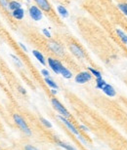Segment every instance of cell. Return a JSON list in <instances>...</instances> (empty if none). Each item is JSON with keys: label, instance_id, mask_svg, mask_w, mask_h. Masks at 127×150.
I'll return each instance as SVG.
<instances>
[{"label": "cell", "instance_id": "6da1fadb", "mask_svg": "<svg viewBox=\"0 0 127 150\" xmlns=\"http://www.w3.org/2000/svg\"><path fill=\"white\" fill-rule=\"evenodd\" d=\"M14 120H15V122H16V124L19 126V128L24 132V133H25L26 134H28V136H31V131L29 130V126L26 125V122L19 115V114H15V115H14Z\"/></svg>", "mask_w": 127, "mask_h": 150}, {"label": "cell", "instance_id": "7a4b0ae2", "mask_svg": "<svg viewBox=\"0 0 127 150\" xmlns=\"http://www.w3.org/2000/svg\"><path fill=\"white\" fill-rule=\"evenodd\" d=\"M52 105H53L54 108L57 110V111H58L60 114H61L62 116L66 117V118L69 117L68 111L65 108V106H63V104L60 103L58 100H57V98H52Z\"/></svg>", "mask_w": 127, "mask_h": 150}, {"label": "cell", "instance_id": "3957f363", "mask_svg": "<svg viewBox=\"0 0 127 150\" xmlns=\"http://www.w3.org/2000/svg\"><path fill=\"white\" fill-rule=\"evenodd\" d=\"M29 16L33 21H40L42 19V11L40 10V8H38L37 6H31L29 8Z\"/></svg>", "mask_w": 127, "mask_h": 150}, {"label": "cell", "instance_id": "277c9868", "mask_svg": "<svg viewBox=\"0 0 127 150\" xmlns=\"http://www.w3.org/2000/svg\"><path fill=\"white\" fill-rule=\"evenodd\" d=\"M92 75L89 72H86V71H83V72L78 73L76 76H75V82L78 84H84L88 81L91 80Z\"/></svg>", "mask_w": 127, "mask_h": 150}, {"label": "cell", "instance_id": "5b68a950", "mask_svg": "<svg viewBox=\"0 0 127 150\" xmlns=\"http://www.w3.org/2000/svg\"><path fill=\"white\" fill-rule=\"evenodd\" d=\"M58 118H59L60 120H61V121L63 123V124L66 125V127L68 128V130L71 131L72 134H74L75 136H77V137H78V136H80V134H79V132H78V131L76 130V128H75L74 126L72 125L71 123L69 122L68 119H66V117H63V116H62V115H59V116H58Z\"/></svg>", "mask_w": 127, "mask_h": 150}, {"label": "cell", "instance_id": "8992f818", "mask_svg": "<svg viewBox=\"0 0 127 150\" xmlns=\"http://www.w3.org/2000/svg\"><path fill=\"white\" fill-rule=\"evenodd\" d=\"M48 64H49V67H51V69H52L54 72L57 73V74H60V70H61L62 64L59 61L54 59L52 58H49V59H48Z\"/></svg>", "mask_w": 127, "mask_h": 150}, {"label": "cell", "instance_id": "52a82bcc", "mask_svg": "<svg viewBox=\"0 0 127 150\" xmlns=\"http://www.w3.org/2000/svg\"><path fill=\"white\" fill-rule=\"evenodd\" d=\"M48 45H49L50 49L52 50L55 54H57V55H63V48L60 44L56 43V42H49Z\"/></svg>", "mask_w": 127, "mask_h": 150}, {"label": "cell", "instance_id": "ba28073f", "mask_svg": "<svg viewBox=\"0 0 127 150\" xmlns=\"http://www.w3.org/2000/svg\"><path fill=\"white\" fill-rule=\"evenodd\" d=\"M69 49H71V52L73 54L74 56H76L77 58H84V53L83 51L80 49L79 47L77 46V45L75 44H71V46H69Z\"/></svg>", "mask_w": 127, "mask_h": 150}, {"label": "cell", "instance_id": "9c48e42d", "mask_svg": "<svg viewBox=\"0 0 127 150\" xmlns=\"http://www.w3.org/2000/svg\"><path fill=\"white\" fill-rule=\"evenodd\" d=\"M34 1L36 2V4L39 6V8L42 9L43 11L49 12L51 10V6L47 0H34Z\"/></svg>", "mask_w": 127, "mask_h": 150}, {"label": "cell", "instance_id": "30bf717a", "mask_svg": "<svg viewBox=\"0 0 127 150\" xmlns=\"http://www.w3.org/2000/svg\"><path fill=\"white\" fill-rule=\"evenodd\" d=\"M103 90V92L105 93L106 95L108 96V97H111V98H113L116 96V90L113 89V86H111V85H108V84H106V85L104 86V88L102 89Z\"/></svg>", "mask_w": 127, "mask_h": 150}, {"label": "cell", "instance_id": "8fae6325", "mask_svg": "<svg viewBox=\"0 0 127 150\" xmlns=\"http://www.w3.org/2000/svg\"><path fill=\"white\" fill-rule=\"evenodd\" d=\"M32 55L35 57L36 59H37V61L40 62L42 65H46V62H45L44 57L40 52H38V51H36V50H33L32 51Z\"/></svg>", "mask_w": 127, "mask_h": 150}, {"label": "cell", "instance_id": "7c38bea8", "mask_svg": "<svg viewBox=\"0 0 127 150\" xmlns=\"http://www.w3.org/2000/svg\"><path fill=\"white\" fill-rule=\"evenodd\" d=\"M13 17L15 19L17 20H23L24 19V16H25V11H24V9L22 8H19L17 9V10L13 11Z\"/></svg>", "mask_w": 127, "mask_h": 150}, {"label": "cell", "instance_id": "4fadbf2b", "mask_svg": "<svg viewBox=\"0 0 127 150\" xmlns=\"http://www.w3.org/2000/svg\"><path fill=\"white\" fill-rule=\"evenodd\" d=\"M60 74L63 75V77L66 78V79H71V78L72 77V73L66 67H63V65L61 67V70H60Z\"/></svg>", "mask_w": 127, "mask_h": 150}, {"label": "cell", "instance_id": "5bb4252c", "mask_svg": "<svg viewBox=\"0 0 127 150\" xmlns=\"http://www.w3.org/2000/svg\"><path fill=\"white\" fill-rule=\"evenodd\" d=\"M57 9H58V13L61 15L63 18H68V10H66L65 7H63V6L59 5Z\"/></svg>", "mask_w": 127, "mask_h": 150}, {"label": "cell", "instance_id": "9a60e30c", "mask_svg": "<svg viewBox=\"0 0 127 150\" xmlns=\"http://www.w3.org/2000/svg\"><path fill=\"white\" fill-rule=\"evenodd\" d=\"M45 83H46L49 87H51L52 89H56V90L58 89V85H57V84L54 82V81L51 79V78H49V77L45 78Z\"/></svg>", "mask_w": 127, "mask_h": 150}, {"label": "cell", "instance_id": "2e32d148", "mask_svg": "<svg viewBox=\"0 0 127 150\" xmlns=\"http://www.w3.org/2000/svg\"><path fill=\"white\" fill-rule=\"evenodd\" d=\"M116 33L119 36V38L121 39V41L123 42V43L127 44V35L124 33V32H123L122 30H120V29H116Z\"/></svg>", "mask_w": 127, "mask_h": 150}, {"label": "cell", "instance_id": "e0dca14e", "mask_svg": "<svg viewBox=\"0 0 127 150\" xmlns=\"http://www.w3.org/2000/svg\"><path fill=\"white\" fill-rule=\"evenodd\" d=\"M21 8V4L19 2H17V1H11L10 3H9V9L12 11H15V10H17V9H19Z\"/></svg>", "mask_w": 127, "mask_h": 150}, {"label": "cell", "instance_id": "ac0fdd59", "mask_svg": "<svg viewBox=\"0 0 127 150\" xmlns=\"http://www.w3.org/2000/svg\"><path fill=\"white\" fill-rule=\"evenodd\" d=\"M57 143H58V145H59V146H61V147L65 148L66 150H76V149H75V148H73V147H72L71 145H69V144H66V143L63 142H60V140H57Z\"/></svg>", "mask_w": 127, "mask_h": 150}, {"label": "cell", "instance_id": "d6986e66", "mask_svg": "<svg viewBox=\"0 0 127 150\" xmlns=\"http://www.w3.org/2000/svg\"><path fill=\"white\" fill-rule=\"evenodd\" d=\"M96 83H97V84H96V87H97L98 89H101V90H102L103 88H104V86L106 85V84H107L104 80L102 79V78H97Z\"/></svg>", "mask_w": 127, "mask_h": 150}, {"label": "cell", "instance_id": "ffe728a7", "mask_svg": "<svg viewBox=\"0 0 127 150\" xmlns=\"http://www.w3.org/2000/svg\"><path fill=\"white\" fill-rule=\"evenodd\" d=\"M118 8L125 16H127V3H120L118 4Z\"/></svg>", "mask_w": 127, "mask_h": 150}, {"label": "cell", "instance_id": "44dd1931", "mask_svg": "<svg viewBox=\"0 0 127 150\" xmlns=\"http://www.w3.org/2000/svg\"><path fill=\"white\" fill-rule=\"evenodd\" d=\"M89 70H90V72L94 75L96 78H102V74H101L100 71L96 70V69H94V68H92V67H89Z\"/></svg>", "mask_w": 127, "mask_h": 150}, {"label": "cell", "instance_id": "7402d4cb", "mask_svg": "<svg viewBox=\"0 0 127 150\" xmlns=\"http://www.w3.org/2000/svg\"><path fill=\"white\" fill-rule=\"evenodd\" d=\"M40 121L42 122V124H43L45 127L46 128H52V124H51V123L48 121L47 119H45V118H40Z\"/></svg>", "mask_w": 127, "mask_h": 150}, {"label": "cell", "instance_id": "603a6c76", "mask_svg": "<svg viewBox=\"0 0 127 150\" xmlns=\"http://www.w3.org/2000/svg\"><path fill=\"white\" fill-rule=\"evenodd\" d=\"M10 57H11L12 59H14V62H16V64H17L18 65H20L21 67H23V64H22V62L20 61V59H19V58H17V57L15 56V55H13V54H11V55H10Z\"/></svg>", "mask_w": 127, "mask_h": 150}, {"label": "cell", "instance_id": "cb8c5ba5", "mask_svg": "<svg viewBox=\"0 0 127 150\" xmlns=\"http://www.w3.org/2000/svg\"><path fill=\"white\" fill-rule=\"evenodd\" d=\"M0 4H1L4 8L9 9V2L7 0H0Z\"/></svg>", "mask_w": 127, "mask_h": 150}, {"label": "cell", "instance_id": "d4e9b609", "mask_svg": "<svg viewBox=\"0 0 127 150\" xmlns=\"http://www.w3.org/2000/svg\"><path fill=\"white\" fill-rule=\"evenodd\" d=\"M42 32H43V34H44L47 38H51V33H50L49 31H48V29L43 28V29H42Z\"/></svg>", "mask_w": 127, "mask_h": 150}, {"label": "cell", "instance_id": "484cf974", "mask_svg": "<svg viewBox=\"0 0 127 150\" xmlns=\"http://www.w3.org/2000/svg\"><path fill=\"white\" fill-rule=\"evenodd\" d=\"M41 73H42V75L46 78V77H49L50 76V73H49V71L48 70H46V69H42L41 70Z\"/></svg>", "mask_w": 127, "mask_h": 150}, {"label": "cell", "instance_id": "4316f807", "mask_svg": "<svg viewBox=\"0 0 127 150\" xmlns=\"http://www.w3.org/2000/svg\"><path fill=\"white\" fill-rule=\"evenodd\" d=\"M25 150H38V149L33 147V146H31V145H26Z\"/></svg>", "mask_w": 127, "mask_h": 150}, {"label": "cell", "instance_id": "83f0119b", "mask_svg": "<svg viewBox=\"0 0 127 150\" xmlns=\"http://www.w3.org/2000/svg\"><path fill=\"white\" fill-rule=\"evenodd\" d=\"M20 46L23 48V50L25 51V52H28V49H26V47L25 45H24L23 43H20Z\"/></svg>", "mask_w": 127, "mask_h": 150}, {"label": "cell", "instance_id": "f1b7e54d", "mask_svg": "<svg viewBox=\"0 0 127 150\" xmlns=\"http://www.w3.org/2000/svg\"><path fill=\"white\" fill-rule=\"evenodd\" d=\"M19 90H20V92L22 93V94H26V90L24 89V88H22V87H19Z\"/></svg>", "mask_w": 127, "mask_h": 150}, {"label": "cell", "instance_id": "f546056e", "mask_svg": "<svg viewBox=\"0 0 127 150\" xmlns=\"http://www.w3.org/2000/svg\"><path fill=\"white\" fill-rule=\"evenodd\" d=\"M80 129H82L83 131H85V132H87L88 131V129H87L85 126H83V125H80Z\"/></svg>", "mask_w": 127, "mask_h": 150}, {"label": "cell", "instance_id": "4dcf8cb0", "mask_svg": "<svg viewBox=\"0 0 127 150\" xmlns=\"http://www.w3.org/2000/svg\"><path fill=\"white\" fill-rule=\"evenodd\" d=\"M51 93H52L53 95H56V94H57V91H56V89H52V91H51Z\"/></svg>", "mask_w": 127, "mask_h": 150}, {"label": "cell", "instance_id": "1f68e13d", "mask_svg": "<svg viewBox=\"0 0 127 150\" xmlns=\"http://www.w3.org/2000/svg\"><path fill=\"white\" fill-rule=\"evenodd\" d=\"M26 1H28V2H29V0H26Z\"/></svg>", "mask_w": 127, "mask_h": 150}, {"label": "cell", "instance_id": "d6a6232c", "mask_svg": "<svg viewBox=\"0 0 127 150\" xmlns=\"http://www.w3.org/2000/svg\"><path fill=\"white\" fill-rule=\"evenodd\" d=\"M0 150H1V149H0Z\"/></svg>", "mask_w": 127, "mask_h": 150}]
</instances>
